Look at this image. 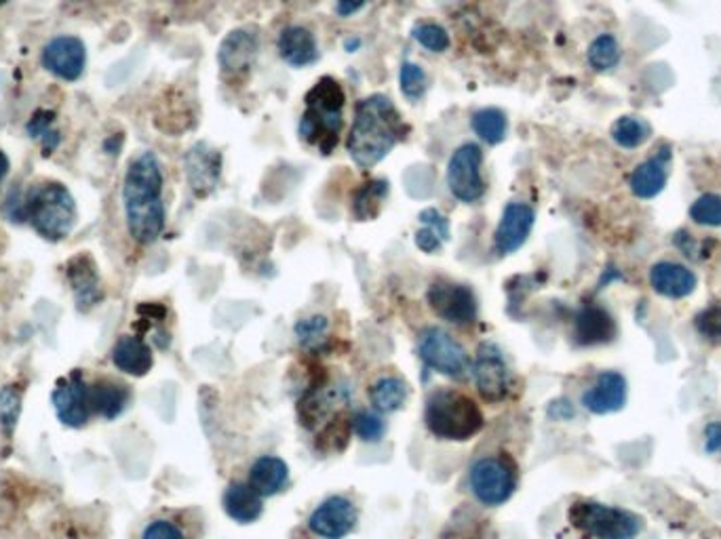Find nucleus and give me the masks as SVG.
Masks as SVG:
<instances>
[{
  "label": "nucleus",
  "mask_w": 721,
  "mask_h": 539,
  "mask_svg": "<svg viewBox=\"0 0 721 539\" xmlns=\"http://www.w3.org/2000/svg\"><path fill=\"white\" fill-rule=\"evenodd\" d=\"M389 196L387 180H371L353 194V216L357 222H371L380 216V209Z\"/></svg>",
  "instance_id": "obj_30"
},
{
  "label": "nucleus",
  "mask_w": 721,
  "mask_h": 539,
  "mask_svg": "<svg viewBox=\"0 0 721 539\" xmlns=\"http://www.w3.org/2000/svg\"><path fill=\"white\" fill-rule=\"evenodd\" d=\"M42 68L60 81L76 83L85 74L87 47L78 36H56L42 47Z\"/></svg>",
  "instance_id": "obj_14"
},
{
  "label": "nucleus",
  "mask_w": 721,
  "mask_h": 539,
  "mask_svg": "<svg viewBox=\"0 0 721 539\" xmlns=\"http://www.w3.org/2000/svg\"><path fill=\"white\" fill-rule=\"evenodd\" d=\"M428 432L448 443L473 441L486 428V415L479 403L456 388H437L425 403Z\"/></svg>",
  "instance_id": "obj_4"
},
{
  "label": "nucleus",
  "mask_w": 721,
  "mask_h": 539,
  "mask_svg": "<svg viewBox=\"0 0 721 539\" xmlns=\"http://www.w3.org/2000/svg\"><path fill=\"white\" fill-rule=\"evenodd\" d=\"M407 133L410 125L391 97L382 94L363 97L355 106L346 137L349 157L359 169H371L387 159Z\"/></svg>",
  "instance_id": "obj_2"
},
{
  "label": "nucleus",
  "mask_w": 721,
  "mask_h": 539,
  "mask_svg": "<svg viewBox=\"0 0 721 539\" xmlns=\"http://www.w3.org/2000/svg\"><path fill=\"white\" fill-rule=\"evenodd\" d=\"M619 338V322L599 304H585L572 320V342L576 348L608 346Z\"/></svg>",
  "instance_id": "obj_15"
},
{
  "label": "nucleus",
  "mask_w": 721,
  "mask_h": 539,
  "mask_svg": "<svg viewBox=\"0 0 721 539\" xmlns=\"http://www.w3.org/2000/svg\"><path fill=\"white\" fill-rule=\"evenodd\" d=\"M427 302L437 317L460 329H468L479 320V299L468 285L439 279L428 286Z\"/></svg>",
  "instance_id": "obj_11"
},
{
  "label": "nucleus",
  "mask_w": 721,
  "mask_h": 539,
  "mask_svg": "<svg viewBox=\"0 0 721 539\" xmlns=\"http://www.w3.org/2000/svg\"><path fill=\"white\" fill-rule=\"evenodd\" d=\"M344 47H346L351 53H355V51H357V49L361 47V38H351V40H346V42H344Z\"/></svg>",
  "instance_id": "obj_56"
},
{
  "label": "nucleus",
  "mask_w": 721,
  "mask_h": 539,
  "mask_svg": "<svg viewBox=\"0 0 721 539\" xmlns=\"http://www.w3.org/2000/svg\"><path fill=\"white\" fill-rule=\"evenodd\" d=\"M567 523L589 539H637L646 529V520L637 512L597 500L572 502Z\"/></svg>",
  "instance_id": "obj_6"
},
{
  "label": "nucleus",
  "mask_w": 721,
  "mask_h": 539,
  "mask_svg": "<svg viewBox=\"0 0 721 539\" xmlns=\"http://www.w3.org/2000/svg\"><path fill=\"white\" fill-rule=\"evenodd\" d=\"M536 223V211L527 203H509L493 232V249L500 255L517 254Z\"/></svg>",
  "instance_id": "obj_17"
},
{
  "label": "nucleus",
  "mask_w": 721,
  "mask_h": 539,
  "mask_svg": "<svg viewBox=\"0 0 721 539\" xmlns=\"http://www.w3.org/2000/svg\"><path fill=\"white\" fill-rule=\"evenodd\" d=\"M410 396V388L403 378L387 373V376H378L376 380L367 385V399L374 412L389 415V413H396L403 409V405L407 403Z\"/></svg>",
  "instance_id": "obj_29"
},
{
  "label": "nucleus",
  "mask_w": 721,
  "mask_h": 539,
  "mask_svg": "<svg viewBox=\"0 0 721 539\" xmlns=\"http://www.w3.org/2000/svg\"><path fill=\"white\" fill-rule=\"evenodd\" d=\"M675 245H677L680 252L686 255V257H689V259H700V255L698 254H702V247H705V243H698L692 234L684 232V230H680V232L675 234Z\"/></svg>",
  "instance_id": "obj_48"
},
{
  "label": "nucleus",
  "mask_w": 721,
  "mask_h": 539,
  "mask_svg": "<svg viewBox=\"0 0 721 539\" xmlns=\"http://www.w3.org/2000/svg\"><path fill=\"white\" fill-rule=\"evenodd\" d=\"M295 340L306 352H319L328 346L329 318L323 315L300 318L294 327Z\"/></svg>",
  "instance_id": "obj_34"
},
{
  "label": "nucleus",
  "mask_w": 721,
  "mask_h": 539,
  "mask_svg": "<svg viewBox=\"0 0 721 539\" xmlns=\"http://www.w3.org/2000/svg\"><path fill=\"white\" fill-rule=\"evenodd\" d=\"M587 60L590 68L597 72H608L612 68L621 64L623 60V49L616 40L614 34H599L589 45Z\"/></svg>",
  "instance_id": "obj_35"
},
{
  "label": "nucleus",
  "mask_w": 721,
  "mask_h": 539,
  "mask_svg": "<svg viewBox=\"0 0 721 539\" xmlns=\"http://www.w3.org/2000/svg\"><path fill=\"white\" fill-rule=\"evenodd\" d=\"M76 203L64 184L45 182L34 186L26 196V220L38 236L51 243L68 238L76 225Z\"/></svg>",
  "instance_id": "obj_5"
},
{
  "label": "nucleus",
  "mask_w": 721,
  "mask_h": 539,
  "mask_svg": "<svg viewBox=\"0 0 721 539\" xmlns=\"http://www.w3.org/2000/svg\"><path fill=\"white\" fill-rule=\"evenodd\" d=\"M7 2H9V0H0V7H2V4H7Z\"/></svg>",
  "instance_id": "obj_57"
},
{
  "label": "nucleus",
  "mask_w": 721,
  "mask_h": 539,
  "mask_svg": "<svg viewBox=\"0 0 721 539\" xmlns=\"http://www.w3.org/2000/svg\"><path fill=\"white\" fill-rule=\"evenodd\" d=\"M445 182L452 196L464 205H475L486 196L488 186L484 180V150L479 144L466 142L452 152Z\"/></svg>",
  "instance_id": "obj_10"
},
{
  "label": "nucleus",
  "mask_w": 721,
  "mask_h": 539,
  "mask_svg": "<svg viewBox=\"0 0 721 539\" xmlns=\"http://www.w3.org/2000/svg\"><path fill=\"white\" fill-rule=\"evenodd\" d=\"M121 146H123V135H121V133H119V135H112V137H108V139L103 142V150H106V155H110V157L119 155Z\"/></svg>",
  "instance_id": "obj_54"
},
{
  "label": "nucleus",
  "mask_w": 721,
  "mask_h": 539,
  "mask_svg": "<svg viewBox=\"0 0 721 539\" xmlns=\"http://www.w3.org/2000/svg\"><path fill=\"white\" fill-rule=\"evenodd\" d=\"M414 243H416V247H418L423 254H437V252L441 249V245H443L441 236H439L432 228H428V225H423V228L416 232Z\"/></svg>",
  "instance_id": "obj_47"
},
{
  "label": "nucleus",
  "mask_w": 721,
  "mask_h": 539,
  "mask_svg": "<svg viewBox=\"0 0 721 539\" xmlns=\"http://www.w3.org/2000/svg\"><path fill=\"white\" fill-rule=\"evenodd\" d=\"M252 489L262 498H274L290 485V466L279 455H262L249 468Z\"/></svg>",
  "instance_id": "obj_26"
},
{
  "label": "nucleus",
  "mask_w": 721,
  "mask_h": 539,
  "mask_svg": "<svg viewBox=\"0 0 721 539\" xmlns=\"http://www.w3.org/2000/svg\"><path fill=\"white\" fill-rule=\"evenodd\" d=\"M9 167H11V162H9V159H7V155H4V152H0V182L7 177V173H9Z\"/></svg>",
  "instance_id": "obj_55"
},
{
  "label": "nucleus",
  "mask_w": 721,
  "mask_h": 539,
  "mask_svg": "<svg viewBox=\"0 0 721 539\" xmlns=\"http://www.w3.org/2000/svg\"><path fill=\"white\" fill-rule=\"evenodd\" d=\"M260 53V38L258 34L247 28H236L227 34L218 49V64L222 74L229 78H241L247 74Z\"/></svg>",
  "instance_id": "obj_18"
},
{
  "label": "nucleus",
  "mask_w": 721,
  "mask_h": 539,
  "mask_svg": "<svg viewBox=\"0 0 721 539\" xmlns=\"http://www.w3.org/2000/svg\"><path fill=\"white\" fill-rule=\"evenodd\" d=\"M405 186L407 192L416 198L418 188H425V194L430 196L435 192V171L432 167H410V171L405 173Z\"/></svg>",
  "instance_id": "obj_43"
},
{
  "label": "nucleus",
  "mask_w": 721,
  "mask_h": 539,
  "mask_svg": "<svg viewBox=\"0 0 721 539\" xmlns=\"http://www.w3.org/2000/svg\"><path fill=\"white\" fill-rule=\"evenodd\" d=\"M399 87L401 94L410 101H420L427 96L428 76L425 68L414 62H403L399 72Z\"/></svg>",
  "instance_id": "obj_37"
},
{
  "label": "nucleus",
  "mask_w": 721,
  "mask_h": 539,
  "mask_svg": "<svg viewBox=\"0 0 721 539\" xmlns=\"http://www.w3.org/2000/svg\"><path fill=\"white\" fill-rule=\"evenodd\" d=\"M277 51L292 68H306L319 60L317 38L304 26H285L277 38Z\"/></svg>",
  "instance_id": "obj_24"
},
{
  "label": "nucleus",
  "mask_w": 721,
  "mask_h": 539,
  "mask_svg": "<svg viewBox=\"0 0 721 539\" xmlns=\"http://www.w3.org/2000/svg\"><path fill=\"white\" fill-rule=\"evenodd\" d=\"M222 507L239 525H254L262 518L264 498L258 495L249 482L230 480L222 495Z\"/></svg>",
  "instance_id": "obj_25"
},
{
  "label": "nucleus",
  "mask_w": 721,
  "mask_h": 539,
  "mask_svg": "<svg viewBox=\"0 0 721 539\" xmlns=\"http://www.w3.org/2000/svg\"><path fill=\"white\" fill-rule=\"evenodd\" d=\"M720 453H721V451H720Z\"/></svg>",
  "instance_id": "obj_59"
},
{
  "label": "nucleus",
  "mask_w": 721,
  "mask_h": 539,
  "mask_svg": "<svg viewBox=\"0 0 721 539\" xmlns=\"http://www.w3.org/2000/svg\"><path fill=\"white\" fill-rule=\"evenodd\" d=\"M42 150H45V157H49V155H53L58 148H60V144H62V135H60V131H56V128H49L42 137Z\"/></svg>",
  "instance_id": "obj_52"
},
{
  "label": "nucleus",
  "mask_w": 721,
  "mask_h": 539,
  "mask_svg": "<svg viewBox=\"0 0 721 539\" xmlns=\"http://www.w3.org/2000/svg\"><path fill=\"white\" fill-rule=\"evenodd\" d=\"M520 487V466L509 453H490L477 457L468 468V489L477 504L504 506Z\"/></svg>",
  "instance_id": "obj_7"
},
{
  "label": "nucleus",
  "mask_w": 721,
  "mask_h": 539,
  "mask_svg": "<svg viewBox=\"0 0 721 539\" xmlns=\"http://www.w3.org/2000/svg\"><path fill=\"white\" fill-rule=\"evenodd\" d=\"M689 220L696 225H707V228H720L721 225V196L707 192L698 196L692 207H689Z\"/></svg>",
  "instance_id": "obj_38"
},
{
  "label": "nucleus",
  "mask_w": 721,
  "mask_h": 539,
  "mask_svg": "<svg viewBox=\"0 0 721 539\" xmlns=\"http://www.w3.org/2000/svg\"><path fill=\"white\" fill-rule=\"evenodd\" d=\"M669 160L671 155L669 150H662L660 155H656L652 159L637 164L631 173L628 186L631 192L641 198V200H650L656 198L660 192L664 191L667 180H669Z\"/></svg>",
  "instance_id": "obj_27"
},
{
  "label": "nucleus",
  "mask_w": 721,
  "mask_h": 539,
  "mask_svg": "<svg viewBox=\"0 0 721 539\" xmlns=\"http://www.w3.org/2000/svg\"><path fill=\"white\" fill-rule=\"evenodd\" d=\"M353 434L363 443H380L387 434V421L382 413L374 409H361L353 417Z\"/></svg>",
  "instance_id": "obj_36"
},
{
  "label": "nucleus",
  "mask_w": 721,
  "mask_h": 539,
  "mask_svg": "<svg viewBox=\"0 0 721 539\" xmlns=\"http://www.w3.org/2000/svg\"><path fill=\"white\" fill-rule=\"evenodd\" d=\"M547 415H549L551 419H555V421H570V419L576 417V409H574V405H572L570 399H558V401H553V403L549 405Z\"/></svg>",
  "instance_id": "obj_49"
},
{
  "label": "nucleus",
  "mask_w": 721,
  "mask_h": 539,
  "mask_svg": "<svg viewBox=\"0 0 721 539\" xmlns=\"http://www.w3.org/2000/svg\"><path fill=\"white\" fill-rule=\"evenodd\" d=\"M418 220H420V223L423 225H428V228H432L439 236H441V241H450V222H448V218L439 211V209H435V207H428V209H425L420 216H418Z\"/></svg>",
  "instance_id": "obj_44"
},
{
  "label": "nucleus",
  "mask_w": 721,
  "mask_h": 539,
  "mask_svg": "<svg viewBox=\"0 0 721 539\" xmlns=\"http://www.w3.org/2000/svg\"><path fill=\"white\" fill-rule=\"evenodd\" d=\"M306 108L300 119V139L321 157L333 155L344 128L346 91L333 76H321L304 97Z\"/></svg>",
  "instance_id": "obj_3"
},
{
  "label": "nucleus",
  "mask_w": 721,
  "mask_h": 539,
  "mask_svg": "<svg viewBox=\"0 0 721 539\" xmlns=\"http://www.w3.org/2000/svg\"><path fill=\"white\" fill-rule=\"evenodd\" d=\"M359 523V510L351 498L329 495L315 507L306 520L310 534L321 539L349 538Z\"/></svg>",
  "instance_id": "obj_13"
},
{
  "label": "nucleus",
  "mask_w": 721,
  "mask_h": 539,
  "mask_svg": "<svg viewBox=\"0 0 721 539\" xmlns=\"http://www.w3.org/2000/svg\"><path fill=\"white\" fill-rule=\"evenodd\" d=\"M471 378L479 396L493 405L509 401L517 385L515 371L511 369L502 350L492 342H484L477 348V356L471 363Z\"/></svg>",
  "instance_id": "obj_8"
},
{
  "label": "nucleus",
  "mask_w": 721,
  "mask_h": 539,
  "mask_svg": "<svg viewBox=\"0 0 721 539\" xmlns=\"http://www.w3.org/2000/svg\"><path fill=\"white\" fill-rule=\"evenodd\" d=\"M650 137H652V127L641 117H621L612 125V139L624 150L641 148Z\"/></svg>",
  "instance_id": "obj_33"
},
{
  "label": "nucleus",
  "mask_w": 721,
  "mask_h": 539,
  "mask_svg": "<svg viewBox=\"0 0 721 539\" xmlns=\"http://www.w3.org/2000/svg\"><path fill=\"white\" fill-rule=\"evenodd\" d=\"M477 529H479V525H475V527H471V529L466 527V534H464V536H466V538L471 536L473 539H479L481 536H477ZM454 538H462V534H460V525L456 523V520H452V523H450V529H448V534H445V539Z\"/></svg>",
  "instance_id": "obj_53"
},
{
  "label": "nucleus",
  "mask_w": 721,
  "mask_h": 539,
  "mask_svg": "<svg viewBox=\"0 0 721 539\" xmlns=\"http://www.w3.org/2000/svg\"><path fill=\"white\" fill-rule=\"evenodd\" d=\"M163 169L155 152H142L130 162L123 180V209L127 232L137 245H152L167 223Z\"/></svg>",
  "instance_id": "obj_1"
},
{
  "label": "nucleus",
  "mask_w": 721,
  "mask_h": 539,
  "mask_svg": "<svg viewBox=\"0 0 721 539\" xmlns=\"http://www.w3.org/2000/svg\"><path fill=\"white\" fill-rule=\"evenodd\" d=\"M418 354L428 369L464 381L471 376V358L459 340L443 327H425L418 335Z\"/></svg>",
  "instance_id": "obj_9"
},
{
  "label": "nucleus",
  "mask_w": 721,
  "mask_h": 539,
  "mask_svg": "<svg viewBox=\"0 0 721 539\" xmlns=\"http://www.w3.org/2000/svg\"><path fill=\"white\" fill-rule=\"evenodd\" d=\"M112 365L132 378H144L155 367L150 344L139 335H121L112 348Z\"/></svg>",
  "instance_id": "obj_23"
},
{
  "label": "nucleus",
  "mask_w": 721,
  "mask_h": 539,
  "mask_svg": "<svg viewBox=\"0 0 721 539\" xmlns=\"http://www.w3.org/2000/svg\"><path fill=\"white\" fill-rule=\"evenodd\" d=\"M353 434V419L344 413L331 417L326 426L317 430V449L321 453H340L349 446Z\"/></svg>",
  "instance_id": "obj_32"
},
{
  "label": "nucleus",
  "mask_w": 721,
  "mask_h": 539,
  "mask_svg": "<svg viewBox=\"0 0 721 539\" xmlns=\"http://www.w3.org/2000/svg\"><path fill=\"white\" fill-rule=\"evenodd\" d=\"M51 403L58 419L68 428L89 426L94 419L89 403V371L74 369L68 378L58 381Z\"/></svg>",
  "instance_id": "obj_12"
},
{
  "label": "nucleus",
  "mask_w": 721,
  "mask_h": 539,
  "mask_svg": "<svg viewBox=\"0 0 721 539\" xmlns=\"http://www.w3.org/2000/svg\"><path fill=\"white\" fill-rule=\"evenodd\" d=\"M142 539H191L186 529L173 520V518H155L150 520L144 531H142Z\"/></svg>",
  "instance_id": "obj_41"
},
{
  "label": "nucleus",
  "mask_w": 721,
  "mask_h": 539,
  "mask_svg": "<svg viewBox=\"0 0 721 539\" xmlns=\"http://www.w3.org/2000/svg\"><path fill=\"white\" fill-rule=\"evenodd\" d=\"M705 453L713 455L721 451V421H711L705 426Z\"/></svg>",
  "instance_id": "obj_50"
},
{
  "label": "nucleus",
  "mask_w": 721,
  "mask_h": 539,
  "mask_svg": "<svg viewBox=\"0 0 721 539\" xmlns=\"http://www.w3.org/2000/svg\"><path fill=\"white\" fill-rule=\"evenodd\" d=\"M473 133L488 146H498L506 139L509 133V119L500 108H481L471 119Z\"/></svg>",
  "instance_id": "obj_31"
},
{
  "label": "nucleus",
  "mask_w": 721,
  "mask_h": 539,
  "mask_svg": "<svg viewBox=\"0 0 721 539\" xmlns=\"http://www.w3.org/2000/svg\"><path fill=\"white\" fill-rule=\"evenodd\" d=\"M367 0H338L335 2V13L340 17H351L355 13H359L361 9L365 7Z\"/></svg>",
  "instance_id": "obj_51"
},
{
  "label": "nucleus",
  "mask_w": 721,
  "mask_h": 539,
  "mask_svg": "<svg viewBox=\"0 0 721 539\" xmlns=\"http://www.w3.org/2000/svg\"><path fill=\"white\" fill-rule=\"evenodd\" d=\"M184 171L191 191L203 198L216 191L222 177V155L209 144L198 142L184 157Z\"/></svg>",
  "instance_id": "obj_20"
},
{
  "label": "nucleus",
  "mask_w": 721,
  "mask_h": 539,
  "mask_svg": "<svg viewBox=\"0 0 721 539\" xmlns=\"http://www.w3.org/2000/svg\"><path fill=\"white\" fill-rule=\"evenodd\" d=\"M696 333L709 344H721V306H709L694 318Z\"/></svg>",
  "instance_id": "obj_40"
},
{
  "label": "nucleus",
  "mask_w": 721,
  "mask_h": 539,
  "mask_svg": "<svg viewBox=\"0 0 721 539\" xmlns=\"http://www.w3.org/2000/svg\"><path fill=\"white\" fill-rule=\"evenodd\" d=\"M4 216L11 222H26V196H22V192L17 188L9 192V196L4 200Z\"/></svg>",
  "instance_id": "obj_45"
},
{
  "label": "nucleus",
  "mask_w": 721,
  "mask_h": 539,
  "mask_svg": "<svg viewBox=\"0 0 721 539\" xmlns=\"http://www.w3.org/2000/svg\"><path fill=\"white\" fill-rule=\"evenodd\" d=\"M72 2H87V0H72Z\"/></svg>",
  "instance_id": "obj_58"
},
{
  "label": "nucleus",
  "mask_w": 721,
  "mask_h": 539,
  "mask_svg": "<svg viewBox=\"0 0 721 539\" xmlns=\"http://www.w3.org/2000/svg\"><path fill=\"white\" fill-rule=\"evenodd\" d=\"M20 403H22V392L20 390H15L13 385L2 388V392H0V421H2V428L7 432H11L17 424Z\"/></svg>",
  "instance_id": "obj_42"
},
{
  "label": "nucleus",
  "mask_w": 721,
  "mask_h": 539,
  "mask_svg": "<svg viewBox=\"0 0 721 539\" xmlns=\"http://www.w3.org/2000/svg\"><path fill=\"white\" fill-rule=\"evenodd\" d=\"M53 123H56V112L53 110H36L33 119L26 125V133L30 137H42Z\"/></svg>",
  "instance_id": "obj_46"
},
{
  "label": "nucleus",
  "mask_w": 721,
  "mask_h": 539,
  "mask_svg": "<svg viewBox=\"0 0 721 539\" xmlns=\"http://www.w3.org/2000/svg\"><path fill=\"white\" fill-rule=\"evenodd\" d=\"M98 520L91 518V512L68 510L62 516L47 523L34 539H99Z\"/></svg>",
  "instance_id": "obj_28"
},
{
  "label": "nucleus",
  "mask_w": 721,
  "mask_h": 539,
  "mask_svg": "<svg viewBox=\"0 0 721 539\" xmlns=\"http://www.w3.org/2000/svg\"><path fill=\"white\" fill-rule=\"evenodd\" d=\"M628 401V381L621 371L608 369L597 373L581 396V405L592 415L623 412Z\"/></svg>",
  "instance_id": "obj_16"
},
{
  "label": "nucleus",
  "mask_w": 721,
  "mask_h": 539,
  "mask_svg": "<svg viewBox=\"0 0 721 539\" xmlns=\"http://www.w3.org/2000/svg\"><path fill=\"white\" fill-rule=\"evenodd\" d=\"M412 38L425 47L430 53H445L452 45V38H450V33L439 26V24H432V22H425V24H418L414 26L412 30Z\"/></svg>",
  "instance_id": "obj_39"
},
{
  "label": "nucleus",
  "mask_w": 721,
  "mask_h": 539,
  "mask_svg": "<svg viewBox=\"0 0 721 539\" xmlns=\"http://www.w3.org/2000/svg\"><path fill=\"white\" fill-rule=\"evenodd\" d=\"M648 279L655 293L667 299H686L698 286L696 272L677 261H658L650 268Z\"/></svg>",
  "instance_id": "obj_22"
},
{
  "label": "nucleus",
  "mask_w": 721,
  "mask_h": 539,
  "mask_svg": "<svg viewBox=\"0 0 721 539\" xmlns=\"http://www.w3.org/2000/svg\"><path fill=\"white\" fill-rule=\"evenodd\" d=\"M133 394L130 383L112 376H96L89 371V403L94 419L112 421L127 412Z\"/></svg>",
  "instance_id": "obj_19"
},
{
  "label": "nucleus",
  "mask_w": 721,
  "mask_h": 539,
  "mask_svg": "<svg viewBox=\"0 0 721 539\" xmlns=\"http://www.w3.org/2000/svg\"><path fill=\"white\" fill-rule=\"evenodd\" d=\"M66 279L81 313H89L103 299L98 266L89 254L74 255L66 264Z\"/></svg>",
  "instance_id": "obj_21"
}]
</instances>
